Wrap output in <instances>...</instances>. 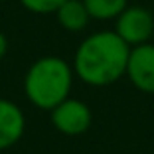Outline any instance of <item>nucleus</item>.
Here are the masks:
<instances>
[{"mask_svg": "<svg viewBox=\"0 0 154 154\" xmlns=\"http://www.w3.org/2000/svg\"><path fill=\"white\" fill-rule=\"evenodd\" d=\"M73 67L63 57L44 55L36 59L24 77V93L28 101L44 111H51L71 93Z\"/></svg>", "mask_w": 154, "mask_h": 154, "instance_id": "f03ea898", "label": "nucleus"}, {"mask_svg": "<svg viewBox=\"0 0 154 154\" xmlns=\"http://www.w3.org/2000/svg\"><path fill=\"white\" fill-rule=\"evenodd\" d=\"M65 0H20V4L34 14H55Z\"/></svg>", "mask_w": 154, "mask_h": 154, "instance_id": "1a4fd4ad", "label": "nucleus"}, {"mask_svg": "<svg viewBox=\"0 0 154 154\" xmlns=\"http://www.w3.org/2000/svg\"><path fill=\"white\" fill-rule=\"evenodd\" d=\"M83 2L91 20H117L128 6V0H83Z\"/></svg>", "mask_w": 154, "mask_h": 154, "instance_id": "6e6552de", "label": "nucleus"}, {"mask_svg": "<svg viewBox=\"0 0 154 154\" xmlns=\"http://www.w3.org/2000/svg\"><path fill=\"white\" fill-rule=\"evenodd\" d=\"M127 77L138 91L154 95V44L146 42L131 48Z\"/></svg>", "mask_w": 154, "mask_h": 154, "instance_id": "39448f33", "label": "nucleus"}, {"mask_svg": "<svg viewBox=\"0 0 154 154\" xmlns=\"http://www.w3.org/2000/svg\"><path fill=\"white\" fill-rule=\"evenodd\" d=\"M131 45L117 32H95L79 44L73 59V71L83 83L105 87L127 75Z\"/></svg>", "mask_w": 154, "mask_h": 154, "instance_id": "f257e3e1", "label": "nucleus"}, {"mask_svg": "<svg viewBox=\"0 0 154 154\" xmlns=\"http://www.w3.org/2000/svg\"><path fill=\"white\" fill-rule=\"evenodd\" d=\"M26 131V117L16 103L0 99V152L22 138Z\"/></svg>", "mask_w": 154, "mask_h": 154, "instance_id": "423d86ee", "label": "nucleus"}, {"mask_svg": "<svg viewBox=\"0 0 154 154\" xmlns=\"http://www.w3.org/2000/svg\"><path fill=\"white\" fill-rule=\"evenodd\" d=\"M115 32L131 48L146 44L154 34V16L144 6H127L117 18Z\"/></svg>", "mask_w": 154, "mask_h": 154, "instance_id": "7ed1b4c3", "label": "nucleus"}, {"mask_svg": "<svg viewBox=\"0 0 154 154\" xmlns=\"http://www.w3.org/2000/svg\"><path fill=\"white\" fill-rule=\"evenodd\" d=\"M6 51H8V40H6V36L2 32H0V61L4 59Z\"/></svg>", "mask_w": 154, "mask_h": 154, "instance_id": "9d476101", "label": "nucleus"}, {"mask_svg": "<svg viewBox=\"0 0 154 154\" xmlns=\"http://www.w3.org/2000/svg\"><path fill=\"white\" fill-rule=\"evenodd\" d=\"M91 122H93V113H91L89 105L79 99L67 97L57 107L51 109V125L61 134L79 136L89 131Z\"/></svg>", "mask_w": 154, "mask_h": 154, "instance_id": "20e7f679", "label": "nucleus"}, {"mask_svg": "<svg viewBox=\"0 0 154 154\" xmlns=\"http://www.w3.org/2000/svg\"><path fill=\"white\" fill-rule=\"evenodd\" d=\"M55 18H57V24L63 30L75 34V32L85 30L91 16L87 12V6H85L83 0H65L63 4L57 8Z\"/></svg>", "mask_w": 154, "mask_h": 154, "instance_id": "0eeeda50", "label": "nucleus"}]
</instances>
